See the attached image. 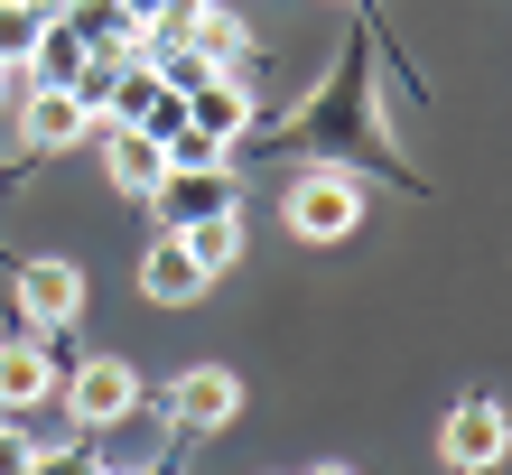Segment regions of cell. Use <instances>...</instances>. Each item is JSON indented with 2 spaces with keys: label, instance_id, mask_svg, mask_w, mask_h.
Returning <instances> with one entry per match:
<instances>
[{
  "label": "cell",
  "instance_id": "d6986e66",
  "mask_svg": "<svg viewBox=\"0 0 512 475\" xmlns=\"http://www.w3.org/2000/svg\"><path fill=\"white\" fill-rule=\"evenodd\" d=\"M94 475H131V466H94Z\"/></svg>",
  "mask_w": 512,
  "mask_h": 475
},
{
  "label": "cell",
  "instance_id": "ba28073f",
  "mask_svg": "<svg viewBox=\"0 0 512 475\" xmlns=\"http://www.w3.org/2000/svg\"><path fill=\"white\" fill-rule=\"evenodd\" d=\"M19 131H28V150H75V140L94 131V112H84V103L66 94V84H28Z\"/></svg>",
  "mask_w": 512,
  "mask_h": 475
},
{
  "label": "cell",
  "instance_id": "5bb4252c",
  "mask_svg": "<svg viewBox=\"0 0 512 475\" xmlns=\"http://www.w3.org/2000/svg\"><path fill=\"white\" fill-rule=\"evenodd\" d=\"M177 243H187V261H196L205 280H215V271H233V261H243V215H215V224H187V233H177Z\"/></svg>",
  "mask_w": 512,
  "mask_h": 475
},
{
  "label": "cell",
  "instance_id": "e0dca14e",
  "mask_svg": "<svg viewBox=\"0 0 512 475\" xmlns=\"http://www.w3.org/2000/svg\"><path fill=\"white\" fill-rule=\"evenodd\" d=\"M10 94H19V66H0V103H10Z\"/></svg>",
  "mask_w": 512,
  "mask_h": 475
},
{
  "label": "cell",
  "instance_id": "6da1fadb",
  "mask_svg": "<svg viewBox=\"0 0 512 475\" xmlns=\"http://www.w3.org/2000/svg\"><path fill=\"white\" fill-rule=\"evenodd\" d=\"M354 224H364V187H354L345 168L289 177V233H298V243H345Z\"/></svg>",
  "mask_w": 512,
  "mask_h": 475
},
{
  "label": "cell",
  "instance_id": "9a60e30c",
  "mask_svg": "<svg viewBox=\"0 0 512 475\" xmlns=\"http://www.w3.org/2000/svg\"><path fill=\"white\" fill-rule=\"evenodd\" d=\"M28 457H38V438H28L19 420H0V475H28Z\"/></svg>",
  "mask_w": 512,
  "mask_h": 475
},
{
  "label": "cell",
  "instance_id": "8992f818",
  "mask_svg": "<svg viewBox=\"0 0 512 475\" xmlns=\"http://www.w3.org/2000/svg\"><path fill=\"white\" fill-rule=\"evenodd\" d=\"M19 317L38 326V336L75 326L84 317V271H75V261H28V271H19Z\"/></svg>",
  "mask_w": 512,
  "mask_h": 475
},
{
  "label": "cell",
  "instance_id": "8fae6325",
  "mask_svg": "<svg viewBox=\"0 0 512 475\" xmlns=\"http://www.w3.org/2000/svg\"><path fill=\"white\" fill-rule=\"evenodd\" d=\"M56 401V354L38 336H19V345H0V410H38Z\"/></svg>",
  "mask_w": 512,
  "mask_h": 475
},
{
  "label": "cell",
  "instance_id": "9c48e42d",
  "mask_svg": "<svg viewBox=\"0 0 512 475\" xmlns=\"http://www.w3.org/2000/svg\"><path fill=\"white\" fill-rule=\"evenodd\" d=\"M205 289H215V280L187 261V243H177V233H159V243L140 252V299H159V308H196Z\"/></svg>",
  "mask_w": 512,
  "mask_h": 475
},
{
  "label": "cell",
  "instance_id": "7a4b0ae2",
  "mask_svg": "<svg viewBox=\"0 0 512 475\" xmlns=\"http://www.w3.org/2000/svg\"><path fill=\"white\" fill-rule=\"evenodd\" d=\"M149 205H159V224L168 233H187V224H215V215H243V187H233V168H168L159 187H149Z\"/></svg>",
  "mask_w": 512,
  "mask_h": 475
},
{
  "label": "cell",
  "instance_id": "7c38bea8",
  "mask_svg": "<svg viewBox=\"0 0 512 475\" xmlns=\"http://www.w3.org/2000/svg\"><path fill=\"white\" fill-rule=\"evenodd\" d=\"M103 168H112V187H122V196H149V187H159V177H168L159 140H140V131H122V122L103 131Z\"/></svg>",
  "mask_w": 512,
  "mask_h": 475
},
{
  "label": "cell",
  "instance_id": "2e32d148",
  "mask_svg": "<svg viewBox=\"0 0 512 475\" xmlns=\"http://www.w3.org/2000/svg\"><path fill=\"white\" fill-rule=\"evenodd\" d=\"M28 475H94V457H84V448H38Z\"/></svg>",
  "mask_w": 512,
  "mask_h": 475
},
{
  "label": "cell",
  "instance_id": "4fadbf2b",
  "mask_svg": "<svg viewBox=\"0 0 512 475\" xmlns=\"http://www.w3.org/2000/svg\"><path fill=\"white\" fill-rule=\"evenodd\" d=\"M177 47H187V56H205V66H243V47H252V38H243V19H233L224 0H205V10L177 28Z\"/></svg>",
  "mask_w": 512,
  "mask_h": 475
},
{
  "label": "cell",
  "instance_id": "52a82bcc",
  "mask_svg": "<svg viewBox=\"0 0 512 475\" xmlns=\"http://www.w3.org/2000/svg\"><path fill=\"white\" fill-rule=\"evenodd\" d=\"M187 131H205L215 150H233V140L252 131V84L233 75V66H215V75H205L196 94H187Z\"/></svg>",
  "mask_w": 512,
  "mask_h": 475
},
{
  "label": "cell",
  "instance_id": "3957f363",
  "mask_svg": "<svg viewBox=\"0 0 512 475\" xmlns=\"http://www.w3.org/2000/svg\"><path fill=\"white\" fill-rule=\"evenodd\" d=\"M56 392H66V410H75L84 429H112V420H131V410H140V373L122 364V354H94V364L56 373Z\"/></svg>",
  "mask_w": 512,
  "mask_h": 475
},
{
  "label": "cell",
  "instance_id": "5b68a950",
  "mask_svg": "<svg viewBox=\"0 0 512 475\" xmlns=\"http://www.w3.org/2000/svg\"><path fill=\"white\" fill-rule=\"evenodd\" d=\"M503 448H512V420H503L494 401H457V410H447V429H438V457L457 466V475L503 466Z\"/></svg>",
  "mask_w": 512,
  "mask_h": 475
},
{
  "label": "cell",
  "instance_id": "277c9868",
  "mask_svg": "<svg viewBox=\"0 0 512 475\" xmlns=\"http://www.w3.org/2000/svg\"><path fill=\"white\" fill-rule=\"evenodd\" d=\"M168 420L177 429H233V420H243V373H224V364H187V373H177L168 382Z\"/></svg>",
  "mask_w": 512,
  "mask_h": 475
},
{
  "label": "cell",
  "instance_id": "ac0fdd59",
  "mask_svg": "<svg viewBox=\"0 0 512 475\" xmlns=\"http://www.w3.org/2000/svg\"><path fill=\"white\" fill-rule=\"evenodd\" d=\"M308 475H354V466H308Z\"/></svg>",
  "mask_w": 512,
  "mask_h": 475
},
{
  "label": "cell",
  "instance_id": "30bf717a",
  "mask_svg": "<svg viewBox=\"0 0 512 475\" xmlns=\"http://www.w3.org/2000/svg\"><path fill=\"white\" fill-rule=\"evenodd\" d=\"M56 19H66L75 38H84V56H122V66L140 56V28H131V10H122V0H66Z\"/></svg>",
  "mask_w": 512,
  "mask_h": 475
}]
</instances>
